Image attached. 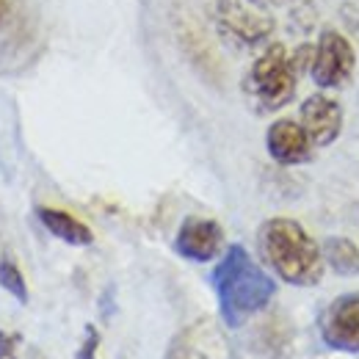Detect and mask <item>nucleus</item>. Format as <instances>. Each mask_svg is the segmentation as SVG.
Instances as JSON below:
<instances>
[{
	"label": "nucleus",
	"instance_id": "f257e3e1",
	"mask_svg": "<svg viewBox=\"0 0 359 359\" xmlns=\"http://www.w3.org/2000/svg\"><path fill=\"white\" fill-rule=\"evenodd\" d=\"M219 315L226 329H241L249 318L263 313L276 296V279L263 269L243 243H229L210 271Z\"/></svg>",
	"mask_w": 359,
	"mask_h": 359
},
{
	"label": "nucleus",
	"instance_id": "f03ea898",
	"mask_svg": "<svg viewBox=\"0 0 359 359\" xmlns=\"http://www.w3.org/2000/svg\"><path fill=\"white\" fill-rule=\"evenodd\" d=\"M257 252L271 273L290 287H315L323 279L320 243L296 219H266L257 229Z\"/></svg>",
	"mask_w": 359,
	"mask_h": 359
},
{
	"label": "nucleus",
	"instance_id": "7ed1b4c3",
	"mask_svg": "<svg viewBox=\"0 0 359 359\" xmlns=\"http://www.w3.org/2000/svg\"><path fill=\"white\" fill-rule=\"evenodd\" d=\"M299 72L282 42H269L243 75V97L257 114H273L293 102L299 89Z\"/></svg>",
	"mask_w": 359,
	"mask_h": 359
},
{
	"label": "nucleus",
	"instance_id": "20e7f679",
	"mask_svg": "<svg viewBox=\"0 0 359 359\" xmlns=\"http://www.w3.org/2000/svg\"><path fill=\"white\" fill-rule=\"evenodd\" d=\"M249 3L252 0H219L213 6V28L219 39L238 53L263 50L276 28L269 11L255 8Z\"/></svg>",
	"mask_w": 359,
	"mask_h": 359
},
{
	"label": "nucleus",
	"instance_id": "39448f33",
	"mask_svg": "<svg viewBox=\"0 0 359 359\" xmlns=\"http://www.w3.org/2000/svg\"><path fill=\"white\" fill-rule=\"evenodd\" d=\"M357 72V50L346 34L337 28H323L313 45L310 78L318 89H343Z\"/></svg>",
	"mask_w": 359,
	"mask_h": 359
},
{
	"label": "nucleus",
	"instance_id": "423d86ee",
	"mask_svg": "<svg viewBox=\"0 0 359 359\" xmlns=\"http://www.w3.org/2000/svg\"><path fill=\"white\" fill-rule=\"evenodd\" d=\"M320 343L337 354L359 357V290L332 299L318 318Z\"/></svg>",
	"mask_w": 359,
	"mask_h": 359
},
{
	"label": "nucleus",
	"instance_id": "0eeeda50",
	"mask_svg": "<svg viewBox=\"0 0 359 359\" xmlns=\"http://www.w3.org/2000/svg\"><path fill=\"white\" fill-rule=\"evenodd\" d=\"M224 226L216 219L188 216L182 219L175 235V252L188 263H213L224 255Z\"/></svg>",
	"mask_w": 359,
	"mask_h": 359
},
{
	"label": "nucleus",
	"instance_id": "6e6552de",
	"mask_svg": "<svg viewBox=\"0 0 359 359\" xmlns=\"http://www.w3.org/2000/svg\"><path fill=\"white\" fill-rule=\"evenodd\" d=\"M299 122L304 125V130L310 135V141L315 144V149H323V147H332L340 133H343V122H346V114H343V105L340 100L318 91L310 94L302 108H299Z\"/></svg>",
	"mask_w": 359,
	"mask_h": 359
},
{
	"label": "nucleus",
	"instance_id": "1a4fd4ad",
	"mask_svg": "<svg viewBox=\"0 0 359 359\" xmlns=\"http://www.w3.org/2000/svg\"><path fill=\"white\" fill-rule=\"evenodd\" d=\"M266 152L279 166H302L310 163L315 155V144L299 119L282 116L271 122L266 130Z\"/></svg>",
	"mask_w": 359,
	"mask_h": 359
},
{
	"label": "nucleus",
	"instance_id": "9d476101",
	"mask_svg": "<svg viewBox=\"0 0 359 359\" xmlns=\"http://www.w3.org/2000/svg\"><path fill=\"white\" fill-rule=\"evenodd\" d=\"M36 219L39 224L45 226L47 232L58 241H64L67 246H75V249H86L94 243V232L89 224H83L78 216L61 210V208H50V205H39L36 208Z\"/></svg>",
	"mask_w": 359,
	"mask_h": 359
},
{
	"label": "nucleus",
	"instance_id": "9b49d317",
	"mask_svg": "<svg viewBox=\"0 0 359 359\" xmlns=\"http://www.w3.org/2000/svg\"><path fill=\"white\" fill-rule=\"evenodd\" d=\"M210 340H213V334H210V326L205 320L185 326L172 337L163 359H213Z\"/></svg>",
	"mask_w": 359,
	"mask_h": 359
},
{
	"label": "nucleus",
	"instance_id": "f8f14e48",
	"mask_svg": "<svg viewBox=\"0 0 359 359\" xmlns=\"http://www.w3.org/2000/svg\"><path fill=\"white\" fill-rule=\"evenodd\" d=\"M323 263L337 276H359V246L346 235H329L320 243Z\"/></svg>",
	"mask_w": 359,
	"mask_h": 359
},
{
	"label": "nucleus",
	"instance_id": "ddd939ff",
	"mask_svg": "<svg viewBox=\"0 0 359 359\" xmlns=\"http://www.w3.org/2000/svg\"><path fill=\"white\" fill-rule=\"evenodd\" d=\"M0 287H3L11 299H17L20 304H28V299H31V293H28V282H25L22 271H20V266H17L8 255L0 257Z\"/></svg>",
	"mask_w": 359,
	"mask_h": 359
},
{
	"label": "nucleus",
	"instance_id": "4468645a",
	"mask_svg": "<svg viewBox=\"0 0 359 359\" xmlns=\"http://www.w3.org/2000/svg\"><path fill=\"white\" fill-rule=\"evenodd\" d=\"M100 343H102L100 329H97L94 323H86V329H83V343H81V348H78L75 359H97Z\"/></svg>",
	"mask_w": 359,
	"mask_h": 359
},
{
	"label": "nucleus",
	"instance_id": "2eb2a0df",
	"mask_svg": "<svg viewBox=\"0 0 359 359\" xmlns=\"http://www.w3.org/2000/svg\"><path fill=\"white\" fill-rule=\"evenodd\" d=\"M22 337L17 332H3L0 329V359H20Z\"/></svg>",
	"mask_w": 359,
	"mask_h": 359
},
{
	"label": "nucleus",
	"instance_id": "dca6fc26",
	"mask_svg": "<svg viewBox=\"0 0 359 359\" xmlns=\"http://www.w3.org/2000/svg\"><path fill=\"white\" fill-rule=\"evenodd\" d=\"M340 17H343V22H348L351 31H359V8L354 3H343L340 6Z\"/></svg>",
	"mask_w": 359,
	"mask_h": 359
},
{
	"label": "nucleus",
	"instance_id": "f3484780",
	"mask_svg": "<svg viewBox=\"0 0 359 359\" xmlns=\"http://www.w3.org/2000/svg\"><path fill=\"white\" fill-rule=\"evenodd\" d=\"M8 14H11V3L8 0H0V25L8 20Z\"/></svg>",
	"mask_w": 359,
	"mask_h": 359
},
{
	"label": "nucleus",
	"instance_id": "a211bd4d",
	"mask_svg": "<svg viewBox=\"0 0 359 359\" xmlns=\"http://www.w3.org/2000/svg\"><path fill=\"white\" fill-rule=\"evenodd\" d=\"M28 359H47V357L42 354V351H39V348H31V354H28Z\"/></svg>",
	"mask_w": 359,
	"mask_h": 359
}]
</instances>
